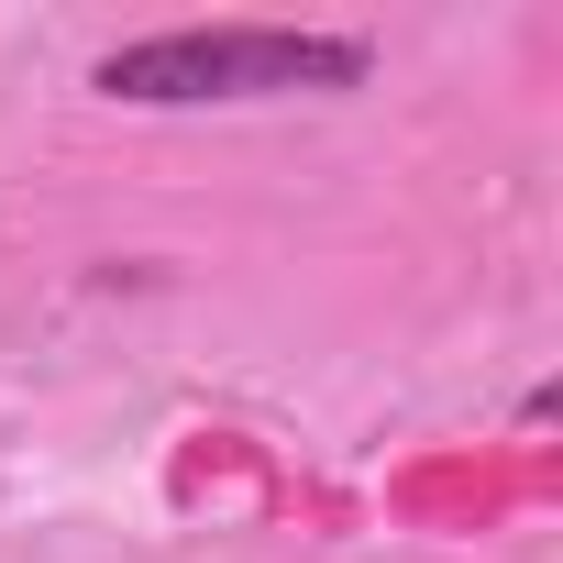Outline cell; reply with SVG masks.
<instances>
[{
  "label": "cell",
  "instance_id": "obj_1",
  "mask_svg": "<svg viewBox=\"0 0 563 563\" xmlns=\"http://www.w3.org/2000/svg\"><path fill=\"white\" fill-rule=\"evenodd\" d=\"M365 34H288V23H177L133 34L89 67L100 100L133 111H199V100H299V89H365Z\"/></svg>",
  "mask_w": 563,
  "mask_h": 563
}]
</instances>
